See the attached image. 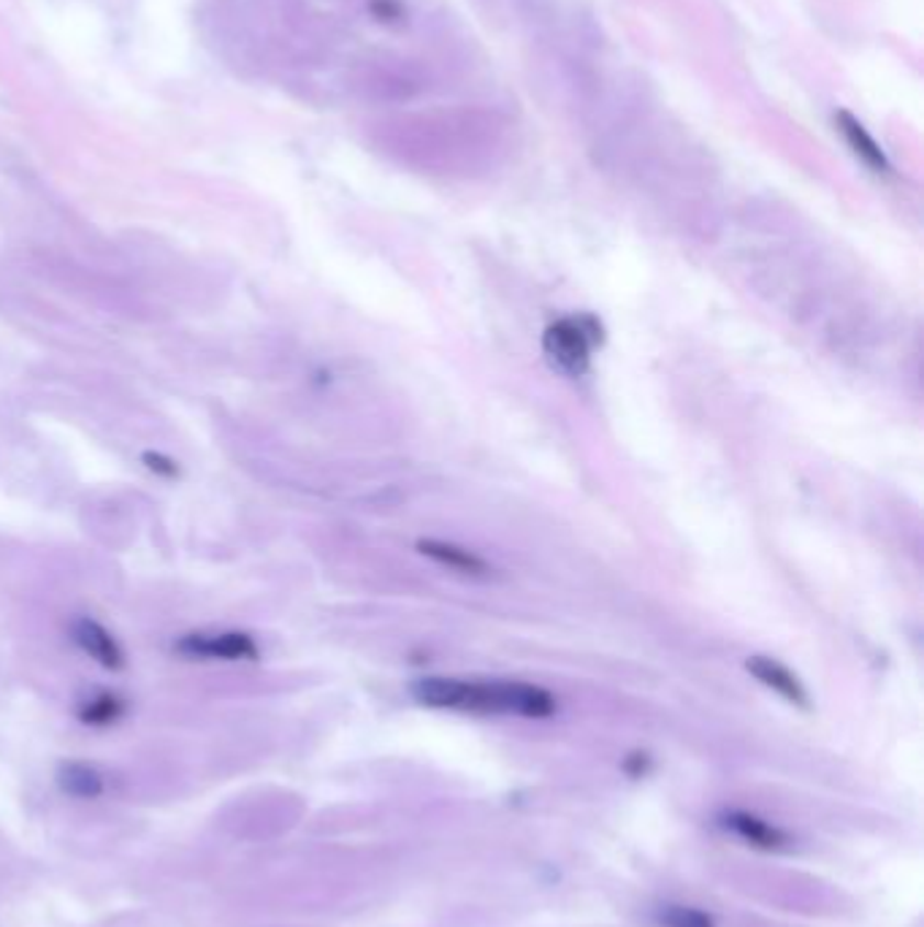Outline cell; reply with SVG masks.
Here are the masks:
<instances>
[{
  "instance_id": "cell-1",
  "label": "cell",
  "mask_w": 924,
  "mask_h": 927,
  "mask_svg": "<svg viewBox=\"0 0 924 927\" xmlns=\"http://www.w3.org/2000/svg\"><path fill=\"white\" fill-rule=\"evenodd\" d=\"M412 697L428 708L472 711V714L545 718L556 711L554 694L521 681H458V678L432 675L412 683Z\"/></svg>"
},
{
  "instance_id": "cell-2",
  "label": "cell",
  "mask_w": 924,
  "mask_h": 927,
  "mask_svg": "<svg viewBox=\"0 0 924 927\" xmlns=\"http://www.w3.org/2000/svg\"><path fill=\"white\" fill-rule=\"evenodd\" d=\"M602 342V326L594 317H564L545 328L543 350L550 367L569 378H580L591 364V350Z\"/></svg>"
},
{
  "instance_id": "cell-3",
  "label": "cell",
  "mask_w": 924,
  "mask_h": 927,
  "mask_svg": "<svg viewBox=\"0 0 924 927\" xmlns=\"http://www.w3.org/2000/svg\"><path fill=\"white\" fill-rule=\"evenodd\" d=\"M174 651L190 659H223V662H255L260 648L247 633H188L177 637Z\"/></svg>"
},
{
  "instance_id": "cell-4",
  "label": "cell",
  "mask_w": 924,
  "mask_h": 927,
  "mask_svg": "<svg viewBox=\"0 0 924 927\" xmlns=\"http://www.w3.org/2000/svg\"><path fill=\"white\" fill-rule=\"evenodd\" d=\"M71 640L77 643L87 657L96 659L101 668H107V670L125 668V651H122L118 637L109 633L101 622H96V618H90V616L74 618Z\"/></svg>"
},
{
  "instance_id": "cell-5",
  "label": "cell",
  "mask_w": 924,
  "mask_h": 927,
  "mask_svg": "<svg viewBox=\"0 0 924 927\" xmlns=\"http://www.w3.org/2000/svg\"><path fill=\"white\" fill-rule=\"evenodd\" d=\"M746 670L757 678L759 683H765L767 689H772V692L781 694L783 700H789V703L803 705V708L808 705V692L803 689V683H800V678L789 668H783L781 662H776V659L752 657L746 662Z\"/></svg>"
},
{
  "instance_id": "cell-6",
  "label": "cell",
  "mask_w": 924,
  "mask_h": 927,
  "mask_svg": "<svg viewBox=\"0 0 924 927\" xmlns=\"http://www.w3.org/2000/svg\"><path fill=\"white\" fill-rule=\"evenodd\" d=\"M835 125H838L840 136L846 138L851 153L857 155L865 166H870L873 171H889V158L884 149H881V144L870 136L868 127L859 123L851 112H846V109L835 112Z\"/></svg>"
},
{
  "instance_id": "cell-7",
  "label": "cell",
  "mask_w": 924,
  "mask_h": 927,
  "mask_svg": "<svg viewBox=\"0 0 924 927\" xmlns=\"http://www.w3.org/2000/svg\"><path fill=\"white\" fill-rule=\"evenodd\" d=\"M57 781H60L63 792L81 801H92L103 792V775L101 770L92 768L87 762H66L57 770Z\"/></svg>"
},
{
  "instance_id": "cell-8",
  "label": "cell",
  "mask_w": 924,
  "mask_h": 927,
  "mask_svg": "<svg viewBox=\"0 0 924 927\" xmlns=\"http://www.w3.org/2000/svg\"><path fill=\"white\" fill-rule=\"evenodd\" d=\"M726 825L737 833L741 838H746L748 844L757 846V849H781L787 844V836H783L778 827L767 825V822L759 819V816L743 814V811H735V814L726 816Z\"/></svg>"
},
{
  "instance_id": "cell-9",
  "label": "cell",
  "mask_w": 924,
  "mask_h": 927,
  "mask_svg": "<svg viewBox=\"0 0 924 927\" xmlns=\"http://www.w3.org/2000/svg\"><path fill=\"white\" fill-rule=\"evenodd\" d=\"M418 550L426 554L428 559H437L439 565L453 567V570H458V572H467V576H486V570H488L486 561H482L480 556H475L472 550H467V548L450 546V543L421 540L418 543Z\"/></svg>"
},
{
  "instance_id": "cell-10",
  "label": "cell",
  "mask_w": 924,
  "mask_h": 927,
  "mask_svg": "<svg viewBox=\"0 0 924 927\" xmlns=\"http://www.w3.org/2000/svg\"><path fill=\"white\" fill-rule=\"evenodd\" d=\"M125 714V700L114 692H98L79 705V718L90 727H109Z\"/></svg>"
},
{
  "instance_id": "cell-11",
  "label": "cell",
  "mask_w": 924,
  "mask_h": 927,
  "mask_svg": "<svg viewBox=\"0 0 924 927\" xmlns=\"http://www.w3.org/2000/svg\"><path fill=\"white\" fill-rule=\"evenodd\" d=\"M656 919L665 927H716L713 917L691 906H661L656 912Z\"/></svg>"
},
{
  "instance_id": "cell-12",
  "label": "cell",
  "mask_w": 924,
  "mask_h": 927,
  "mask_svg": "<svg viewBox=\"0 0 924 927\" xmlns=\"http://www.w3.org/2000/svg\"><path fill=\"white\" fill-rule=\"evenodd\" d=\"M142 461L144 467L158 474V478H179V464L174 461L171 456L158 454V450H144Z\"/></svg>"
}]
</instances>
